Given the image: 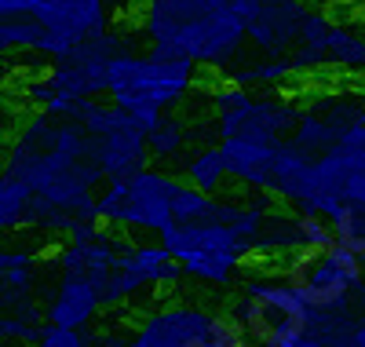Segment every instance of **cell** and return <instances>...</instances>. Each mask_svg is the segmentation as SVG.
Returning a JSON list of instances; mask_svg holds the SVG:
<instances>
[{"label":"cell","instance_id":"1","mask_svg":"<svg viewBox=\"0 0 365 347\" xmlns=\"http://www.w3.org/2000/svg\"><path fill=\"white\" fill-rule=\"evenodd\" d=\"M139 26L154 51L205 70L230 66L249 44V26L230 0H146Z\"/></svg>","mask_w":365,"mask_h":347},{"label":"cell","instance_id":"2","mask_svg":"<svg viewBox=\"0 0 365 347\" xmlns=\"http://www.w3.org/2000/svg\"><path fill=\"white\" fill-rule=\"evenodd\" d=\"M241 201L220 198L216 212L197 223H172L161 241L179 260L182 274L212 289H227L230 281L245 271L249 260H256V245L237 231Z\"/></svg>","mask_w":365,"mask_h":347},{"label":"cell","instance_id":"3","mask_svg":"<svg viewBox=\"0 0 365 347\" xmlns=\"http://www.w3.org/2000/svg\"><path fill=\"white\" fill-rule=\"evenodd\" d=\"M194 88H197L194 62L168 59L161 51H150V55L120 51L110 62V77H106V91L113 96V106L132 114L146 132L161 121V114H168L187 96H194Z\"/></svg>","mask_w":365,"mask_h":347},{"label":"cell","instance_id":"4","mask_svg":"<svg viewBox=\"0 0 365 347\" xmlns=\"http://www.w3.org/2000/svg\"><path fill=\"white\" fill-rule=\"evenodd\" d=\"M230 311L245 326L252 347H307L318 311L303 293L282 278V271H256L245 278Z\"/></svg>","mask_w":365,"mask_h":347},{"label":"cell","instance_id":"5","mask_svg":"<svg viewBox=\"0 0 365 347\" xmlns=\"http://www.w3.org/2000/svg\"><path fill=\"white\" fill-rule=\"evenodd\" d=\"M182 179L168 172H135L128 179H113L99 198V219L113 231L165 234L175 223V198Z\"/></svg>","mask_w":365,"mask_h":347},{"label":"cell","instance_id":"6","mask_svg":"<svg viewBox=\"0 0 365 347\" xmlns=\"http://www.w3.org/2000/svg\"><path fill=\"white\" fill-rule=\"evenodd\" d=\"M282 278L296 286L314 311H347L358 286H365V263L354 256L347 245H332L318 256L296 252L282 260Z\"/></svg>","mask_w":365,"mask_h":347},{"label":"cell","instance_id":"7","mask_svg":"<svg viewBox=\"0 0 365 347\" xmlns=\"http://www.w3.org/2000/svg\"><path fill=\"white\" fill-rule=\"evenodd\" d=\"M91 132L99 136V150H96V169L113 183V179H128L135 172L146 169L150 161V146H146V129L125 114L120 106H91Z\"/></svg>","mask_w":365,"mask_h":347},{"label":"cell","instance_id":"8","mask_svg":"<svg viewBox=\"0 0 365 347\" xmlns=\"http://www.w3.org/2000/svg\"><path fill=\"white\" fill-rule=\"evenodd\" d=\"M303 114L299 96H285V91H267V96H252L245 106L216 117V139H252V143H274L282 146L296 121Z\"/></svg>","mask_w":365,"mask_h":347},{"label":"cell","instance_id":"9","mask_svg":"<svg viewBox=\"0 0 365 347\" xmlns=\"http://www.w3.org/2000/svg\"><path fill=\"white\" fill-rule=\"evenodd\" d=\"M208 326H212L208 307L175 300V303L150 311L135 326V333L125 347H190L194 340L208 336Z\"/></svg>","mask_w":365,"mask_h":347},{"label":"cell","instance_id":"10","mask_svg":"<svg viewBox=\"0 0 365 347\" xmlns=\"http://www.w3.org/2000/svg\"><path fill=\"white\" fill-rule=\"evenodd\" d=\"M120 274H125V286L132 296L172 293L187 278L165 241H128L125 252H120Z\"/></svg>","mask_w":365,"mask_h":347},{"label":"cell","instance_id":"11","mask_svg":"<svg viewBox=\"0 0 365 347\" xmlns=\"http://www.w3.org/2000/svg\"><path fill=\"white\" fill-rule=\"evenodd\" d=\"M311 4L303 0H282L270 4L263 11H256L252 19H245L249 26V44L263 55V59H292L296 44H299V26Z\"/></svg>","mask_w":365,"mask_h":347},{"label":"cell","instance_id":"12","mask_svg":"<svg viewBox=\"0 0 365 347\" xmlns=\"http://www.w3.org/2000/svg\"><path fill=\"white\" fill-rule=\"evenodd\" d=\"M227 172L234 183H241L245 191L270 194L274 186V161H278V146L274 143H252V139H220Z\"/></svg>","mask_w":365,"mask_h":347},{"label":"cell","instance_id":"13","mask_svg":"<svg viewBox=\"0 0 365 347\" xmlns=\"http://www.w3.org/2000/svg\"><path fill=\"white\" fill-rule=\"evenodd\" d=\"M103 300H99V289L91 286L88 278L81 274H66L63 289H58V296L51 300V326H70V329H81L88 326L91 318L99 314Z\"/></svg>","mask_w":365,"mask_h":347},{"label":"cell","instance_id":"14","mask_svg":"<svg viewBox=\"0 0 365 347\" xmlns=\"http://www.w3.org/2000/svg\"><path fill=\"white\" fill-rule=\"evenodd\" d=\"M307 347H365V322L347 311H318Z\"/></svg>","mask_w":365,"mask_h":347},{"label":"cell","instance_id":"15","mask_svg":"<svg viewBox=\"0 0 365 347\" xmlns=\"http://www.w3.org/2000/svg\"><path fill=\"white\" fill-rule=\"evenodd\" d=\"M227 179H230V172H227V157H223L220 143H208V146H201L187 157V183L194 186V191L220 198Z\"/></svg>","mask_w":365,"mask_h":347},{"label":"cell","instance_id":"16","mask_svg":"<svg viewBox=\"0 0 365 347\" xmlns=\"http://www.w3.org/2000/svg\"><path fill=\"white\" fill-rule=\"evenodd\" d=\"M227 77L252 88V91H274V88H285V84L299 81V70L292 59H259V62H249V66L230 70Z\"/></svg>","mask_w":365,"mask_h":347},{"label":"cell","instance_id":"17","mask_svg":"<svg viewBox=\"0 0 365 347\" xmlns=\"http://www.w3.org/2000/svg\"><path fill=\"white\" fill-rule=\"evenodd\" d=\"M194 129H187V121L175 117V114H161V121L154 129L146 132V146H150V157H158V161H172L187 150Z\"/></svg>","mask_w":365,"mask_h":347},{"label":"cell","instance_id":"18","mask_svg":"<svg viewBox=\"0 0 365 347\" xmlns=\"http://www.w3.org/2000/svg\"><path fill=\"white\" fill-rule=\"evenodd\" d=\"M296 241H299V252L318 256V252L336 245V227H332V219L322 216V212H296Z\"/></svg>","mask_w":365,"mask_h":347},{"label":"cell","instance_id":"19","mask_svg":"<svg viewBox=\"0 0 365 347\" xmlns=\"http://www.w3.org/2000/svg\"><path fill=\"white\" fill-rule=\"evenodd\" d=\"M332 227H336V241L365 263V205H344L332 216Z\"/></svg>","mask_w":365,"mask_h":347},{"label":"cell","instance_id":"20","mask_svg":"<svg viewBox=\"0 0 365 347\" xmlns=\"http://www.w3.org/2000/svg\"><path fill=\"white\" fill-rule=\"evenodd\" d=\"M34 347H88L84 333L81 329H70V326H51L44 329V336H37Z\"/></svg>","mask_w":365,"mask_h":347},{"label":"cell","instance_id":"21","mask_svg":"<svg viewBox=\"0 0 365 347\" xmlns=\"http://www.w3.org/2000/svg\"><path fill=\"white\" fill-rule=\"evenodd\" d=\"M230 4L237 8L241 19H252L256 11H263V8H270V4H282V0H230Z\"/></svg>","mask_w":365,"mask_h":347},{"label":"cell","instance_id":"22","mask_svg":"<svg viewBox=\"0 0 365 347\" xmlns=\"http://www.w3.org/2000/svg\"><path fill=\"white\" fill-rule=\"evenodd\" d=\"M351 311L358 314V322H365V286H358V293L351 300Z\"/></svg>","mask_w":365,"mask_h":347}]
</instances>
